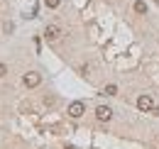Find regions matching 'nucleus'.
Returning a JSON list of instances; mask_svg holds the SVG:
<instances>
[{"mask_svg":"<svg viewBox=\"0 0 159 149\" xmlns=\"http://www.w3.org/2000/svg\"><path fill=\"white\" fill-rule=\"evenodd\" d=\"M96 117H98L100 122H108V120L113 117V110H110L108 105H98V108H96Z\"/></svg>","mask_w":159,"mask_h":149,"instance_id":"nucleus-4","label":"nucleus"},{"mask_svg":"<svg viewBox=\"0 0 159 149\" xmlns=\"http://www.w3.org/2000/svg\"><path fill=\"white\" fill-rule=\"evenodd\" d=\"M5 74H7V66H5V64H0V78H2Z\"/></svg>","mask_w":159,"mask_h":149,"instance_id":"nucleus-9","label":"nucleus"},{"mask_svg":"<svg viewBox=\"0 0 159 149\" xmlns=\"http://www.w3.org/2000/svg\"><path fill=\"white\" fill-rule=\"evenodd\" d=\"M154 2H157V5H159V0H154Z\"/></svg>","mask_w":159,"mask_h":149,"instance_id":"nucleus-11","label":"nucleus"},{"mask_svg":"<svg viewBox=\"0 0 159 149\" xmlns=\"http://www.w3.org/2000/svg\"><path fill=\"white\" fill-rule=\"evenodd\" d=\"M103 95H118V86H113V83L105 86V88H103Z\"/></svg>","mask_w":159,"mask_h":149,"instance_id":"nucleus-7","label":"nucleus"},{"mask_svg":"<svg viewBox=\"0 0 159 149\" xmlns=\"http://www.w3.org/2000/svg\"><path fill=\"white\" fill-rule=\"evenodd\" d=\"M137 108L142 112H149V110H154V100L144 93V95H139V98H137Z\"/></svg>","mask_w":159,"mask_h":149,"instance_id":"nucleus-3","label":"nucleus"},{"mask_svg":"<svg viewBox=\"0 0 159 149\" xmlns=\"http://www.w3.org/2000/svg\"><path fill=\"white\" fill-rule=\"evenodd\" d=\"M59 2H61V0H44V5H47V7H52V10H54V7H59Z\"/></svg>","mask_w":159,"mask_h":149,"instance_id":"nucleus-8","label":"nucleus"},{"mask_svg":"<svg viewBox=\"0 0 159 149\" xmlns=\"http://www.w3.org/2000/svg\"><path fill=\"white\" fill-rule=\"evenodd\" d=\"M64 149H76V147H71V144H66V147H64Z\"/></svg>","mask_w":159,"mask_h":149,"instance_id":"nucleus-10","label":"nucleus"},{"mask_svg":"<svg viewBox=\"0 0 159 149\" xmlns=\"http://www.w3.org/2000/svg\"><path fill=\"white\" fill-rule=\"evenodd\" d=\"M135 12H137V15H144V12H147V2H144V0H137V2H135Z\"/></svg>","mask_w":159,"mask_h":149,"instance_id":"nucleus-6","label":"nucleus"},{"mask_svg":"<svg viewBox=\"0 0 159 149\" xmlns=\"http://www.w3.org/2000/svg\"><path fill=\"white\" fill-rule=\"evenodd\" d=\"M22 83L27 86V88H37L42 83V76L37 74V71H30V74H25V78H22Z\"/></svg>","mask_w":159,"mask_h":149,"instance_id":"nucleus-2","label":"nucleus"},{"mask_svg":"<svg viewBox=\"0 0 159 149\" xmlns=\"http://www.w3.org/2000/svg\"><path fill=\"white\" fill-rule=\"evenodd\" d=\"M69 117H74V120H79V117H83V112H86V105L81 103V100H74L71 105H69Z\"/></svg>","mask_w":159,"mask_h":149,"instance_id":"nucleus-1","label":"nucleus"},{"mask_svg":"<svg viewBox=\"0 0 159 149\" xmlns=\"http://www.w3.org/2000/svg\"><path fill=\"white\" fill-rule=\"evenodd\" d=\"M44 37L49 39V42H54V39L61 37V27H57V25H49L47 29H44Z\"/></svg>","mask_w":159,"mask_h":149,"instance_id":"nucleus-5","label":"nucleus"}]
</instances>
